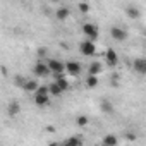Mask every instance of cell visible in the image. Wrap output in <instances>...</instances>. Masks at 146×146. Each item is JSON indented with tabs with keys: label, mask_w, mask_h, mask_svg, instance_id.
<instances>
[{
	"label": "cell",
	"mask_w": 146,
	"mask_h": 146,
	"mask_svg": "<svg viewBox=\"0 0 146 146\" xmlns=\"http://www.w3.org/2000/svg\"><path fill=\"white\" fill-rule=\"evenodd\" d=\"M33 74L36 78H46L48 74H52V70H50V65L48 62H43V60H38L33 67Z\"/></svg>",
	"instance_id": "obj_1"
},
{
	"label": "cell",
	"mask_w": 146,
	"mask_h": 146,
	"mask_svg": "<svg viewBox=\"0 0 146 146\" xmlns=\"http://www.w3.org/2000/svg\"><path fill=\"white\" fill-rule=\"evenodd\" d=\"M81 31H83V35L88 38V40H93V41H96L98 40V35H100V29H98V26L96 24H91V23H86V24H83V28H81Z\"/></svg>",
	"instance_id": "obj_2"
},
{
	"label": "cell",
	"mask_w": 146,
	"mask_h": 146,
	"mask_svg": "<svg viewBox=\"0 0 146 146\" xmlns=\"http://www.w3.org/2000/svg\"><path fill=\"white\" fill-rule=\"evenodd\" d=\"M79 52L84 57H93L96 53V43L93 40H84V41L79 43Z\"/></svg>",
	"instance_id": "obj_3"
},
{
	"label": "cell",
	"mask_w": 146,
	"mask_h": 146,
	"mask_svg": "<svg viewBox=\"0 0 146 146\" xmlns=\"http://www.w3.org/2000/svg\"><path fill=\"white\" fill-rule=\"evenodd\" d=\"M81 64L78 62V60H69V62H65V72L69 76H79L81 74Z\"/></svg>",
	"instance_id": "obj_4"
},
{
	"label": "cell",
	"mask_w": 146,
	"mask_h": 146,
	"mask_svg": "<svg viewBox=\"0 0 146 146\" xmlns=\"http://www.w3.org/2000/svg\"><path fill=\"white\" fill-rule=\"evenodd\" d=\"M110 36L115 40V41H125L127 40V31L120 26H113L110 29Z\"/></svg>",
	"instance_id": "obj_5"
},
{
	"label": "cell",
	"mask_w": 146,
	"mask_h": 146,
	"mask_svg": "<svg viewBox=\"0 0 146 146\" xmlns=\"http://www.w3.org/2000/svg\"><path fill=\"white\" fill-rule=\"evenodd\" d=\"M46 62H48V65H50L52 74H62V72L65 70V64L60 62V60H57V58H50V60H46Z\"/></svg>",
	"instance_id": "obj_6"
},
{
	"label": "cell",
	"mask_w": 146,
	"mask_h": 146,
	"mask_svg": "<svg viewBox=\"0 0 146 146\" xmlns=\"http://www.w3.org/2000/svg\"><path fill=\"white\" fill-rule=\"evenodd\" d=\"M132 69H134V72H137V74L146 76V58H144V57L136 58V60L132 62Z\"/></svg>",
	"instance_id": "obj_7"
},
{
	"label": "cell",
	"mask_w": 146,
	"mask_h": 146,
	"mask_svg": "<svg viewBox=\"0 0 146 146\" xmlns=\"http://www.w3.org/2000/svg\"><path fill=\"white\" fill-rule=\"evenodd\" d=\"M105 60H107V64H108L110 67H115V65L119 64V55H117V52L112 50V48H108V50L105 52Z\"/></svg>",
	"instance_id": "obj_8"
},
{
	"label": "cell",
	"mask_w": 146,
	"mask_h": 146,
	"mask_svg": "<svg viewBox=\"0 0 146 146\" xmlns=\"http://www.w3.org/2000/svg\"><path fill=\"white\" fill-rule=\"evenodd\" d=\"M35 103L38 107H46L50 103V96L48 93H35Z\"/></svg>",
	"instance_id": "obj_9"
},
{
	"label": "cell",
	"mask_w": 146,
	"mask_h": 146,
	"mask_svg": "<svg viewBox=\"0 0 146 146\" xmlns=\"http://www.w3.org/2000/svg\"><path fill=\"white\" fill-rule=\"evenodd\" d=\"M69 16H70V9H67V7H58L55 11V19L57 21H65V19H69Z\"/></svg>",
	"instance_id": "obj_10"
},
{
	"label": "cell",
	"mask_w": 146,
	"mask_h": 146,
	"mask_svg": "<svg viewBox=\"0 0 146 146\" xmlns=\"http://www.w3.org/2000/svg\"><path fill=\"white\" fill-rule=\"evenodd\" d=\"M53 76H55V81L58 83V86H60L64 91H67V90L70 88V84H69V79L64 76V72H62V74H53Z\"/></svg>",
	"instance_id": "obj_11"
},
{
	"label": "cell",
	"mask_w": 146,
	"mask_h": 146,
	"mask_svg": "<svg viewBox=\"0 0 146 146\" xmlns=\"http://www.w3.org/2000/svg\"><path fill=\"white\" fill-rule=\"evenodd\" d=\"M38 88H40V84H38L36 79H26V83H24V86H23L24 91H33V93H36Z\"/></svg>",
	"instance_id": "obj_12"
},
{
	"label": "cell",
	"mask_w": 146,
	"mask_h": 146,
	"mask_svg": "<svg viewBox=\"0 0 146 146\" xmlns=\"http://www.w3.org/2000/svg\"><path fill=\"white\" fill-rule=\"evenodd\" d=\"M125 14H127V17H129V19H139V17H141L139 9H136L134 5H129V7L125 9Z\"/></svg>",
	"instance_id": "obj_13"
},
{
	"label": "cell",
	"mask_w": 146,
	"mask_h": 146,
	"mask_svg": "<svg viewBox=\"0 0 146 146\" xmlns=\"http://www.w3.org/2000/svg\"><path fill=\"white\" fill-rule=\"evenodd\" d=\"M102 64L100 62H91L90 64V67H88V74H95V76H98L100 72H102Z\"/></svg>",
	"instance_id": "obj_14"
},
{
	"label": "cell",
	"mask_w": 146,
	"mask_h": 146,
	"mask_svg": "<svg viewBox=\"0 0 146 146\" xmlns=\"http://www.w3.org/2000/svg\"><path fill=\"white\" fill-rule=\"evenodd\" d=\"M48 90H50V95H53V96H60V95L64 93V90L58 86V83H57V81H53V83L48 86Z\"/></svg>",
	"instance_id": "obj_15"
},
{
	"label": "cell",
	"mask_w": 146,
	"mask_h": 146,
	"mask_svg": "<svg viewBox=\"0 0 146 146\" xmlns=\"http://www.w3.org/2000/svg\"><path fill=\"white\" fill-rule=\"evenodd\" d=\"M86 86L88 88H96L98 86V76H95V74H88V78H86Z\"/></svg>",
	"instance_id": "obj_16"
},
{
	"label": "cell",
	"mask_w": 146,
	"mask_h": 146,
	"mask_svg": "<svg viewBox=\"0 0 146 146\" xmlns=\"http://www.w3.org/2000/svg\"><path fill=\"white\" fill-rule=\"evenodd\" d=\"M102 143H103L105 146H115V144L119 143V139H117L115 136H112V134H107V136L102 139Z\"/></svg>",
	"instance_id": "obj_17"
},
{
	"label": "cell",
	"mask_w": 146,
	"mask_h": 146,
	"mask_svg": "<svg viewBox=\"0 0 146 146\" xmlns=\"http://www.w3.org/2000/svg\"><path fill=\"white\" fill-rule=\"evenodd\" d=\"M7 112H9V115H17V113L21 112L19 103H17V102H12V103L9 105V108H7Z\"/></svg>",
	"instance_id": "obj_18"
},
{
	"label": "cell",
	"mask_w": 146,
	"mask_h": 146,
	"mask_svg": "<svg viewBox=\"0 0 146 146\" xmlns=\"http://www.w3.org/2000/svg\"><path fill=\"white\" fill-rule=\"evenodd\" d=\"M64 144H67V146H79V144H83V139H79V137H67L64 141Z\"/></svg>",
	"instance_id": "obj_19"
},
{
	"label": "cell",
	"mask_w": 146,
	"mask_h": 146,
	"mask_svg": "<svg viewBox=\"0 0 146 146\" xmlns=\"http://www.w3.org/2000/svg\"><path fill=\"white\" fill-rule=\"evenodd\" d=\"M78 9H79L81 14H88V12H90V4H88V2H79V4H78Z\"/></svg>",
	"instance_id": "obj_20"
},
{
	"label": "cell",
	"mask_w": 146,
	"mask_h": 146,
	"mask_svg": "<svg viewBox=\"0 0 146 146\" xmlns=\"http://www.w3.org/2000/svg\"><path fill=\"white\" fill-rule=\"evenodd\" d=\"M88 117L86 115H81V117H78V120H76V124L79 125V127H84V125H88Z\"/></svg>",
	"instance_id": "obj_21"
},
{
	"label": "cell",
	"mask_w": 146,
	"mask_h": 146,
	"mask_svg": "<svg viewBox=\"0 0 146 146\" xmlns=\"http://www.w3.org/2000/svg\"><path fill=\"white\" fill-rule=\"evenodd\" d=\"M102 110H105V112H112V105L107 103V102H103V103H102Z\"/></svg>",
	"instance_id": "obj_22"
},
{
	"label": "cell",
	"mask_w": 146,
	"mask_h": 146,
	"mask_svg": "<svg viewBox=\"0 0 146 146\" xmlns=\"http://www.w3.org/2000/svg\"><path fill=\"white\" fill-rule=\"evenodd\" d=\"M24 83H26V81L23 79V76H16V84H17V86H24Z\"/></svg>",
	"instance_id": "obj_23"
},
{
	"label": "cell",
	"mask_w": 146,
	"mask_h": 146,
	"mask_svg": "<svg viewBox=\"0 0 146 146\" xmlns=\"http://www.w3.org/2000/svg\"><path fill=\"white\" fill-rule=\"evenodd\" d=\"M36 53H38V57H40V58H43V57L46 55V48H38V52H36Z\"/></svg>",
	"instance_id": "obj_24"
}]
</instances>
